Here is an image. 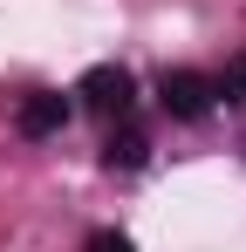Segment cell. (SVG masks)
Wrapping results in <instances>:
<instances>
[{"label":"cell","mask_w":246,"mask_h":252,"mask_svg":"<svg viewBox=\"0 0 246 252\" xmlns=\"http://www.w3.org/2000/svg\"><path fill=\"white\" fill-rule=\"evenodd\" d=\"M158 102H164V116H178V123H205L212 116V75H199V68H171L158 82Z\"/></svg>","instance_id":"2"},{"label":"cell","mask_w":246,"mask_h":252,"mask_svg":"<svg viewBox=\"0 0 246 252\" xmlns=\"http://www.w3.org/2000/svg\"><path fill=\"white\" fill-rule=\"evenodd\" d=\"M212 95H219V102H233V109H246V55H233V62L219 68V82H212Z\"/></svg>","instance_id":"5"},{"label":"cell","mask_w":246,"mask_h":252,"mask_svg":"<svg viewBox=\"0 0 246 252\" xmlns=\"http://www.w3.org/2000/svg\"><path fill=\"white\" fill-rule=\"evenodd\" d=\"M144 157H151V136H144V129H130V123H110V143H103V164L110 170H137L144 164Z\"/></svg>","instance_id":"4"},{"label":"cell","mask_w":246,"mask_h":252,"mask_svg":"<svg viewBox=\"0 0 246 252\" xmlns=\"http://www.w3.org/2000/svg\"><path fill=\"white\" fill-rule=\"evenodd\" d=\"M76 95H82L89 116H103V123H130V109H137V75L117 68V62H96V68L76 82Z\"/></svg>","instance_id":"1"},{"label":"cell","mask_w":246,"mask_h":252,"mask_svg":"<svg viewBox=\"0 0 246 252\" xmlns=\"http://www.w3.org/2000/svg\"><path fill=\"white\" fill-rule=\"evenodd\" d=\"M82 252H137V246H130L123 232H110V225H103V232H89V239H82Z\"/></svg>","instance_id":"6"},{"label":"cell","mask_w":246,"mask_h":252,"mask_svg":"<svg viewBox=\"0 0 246 252\" xmlns=\"http://www.w3.org/2000/svg\"><path fill=\"white\" fill-rule=\"evenodd\" d=\"M69 109H76L69 95H55V89H28L21 109H14V129H21V136H55V129L69 123Z\"/></svg>","instance_id":"3"}]
</instances>
